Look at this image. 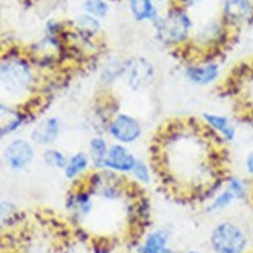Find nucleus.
<instances>
[{"label": "nucleus", "mask_w": 253, "mask_h": 253, "mask_svg": "<svg viewBox=\"0 0 253 253\" xmlns=\"http://www.w3.org/2000/svg\"><path fill=\"white\" fill-rule=\"evenodd\" d=\"M111 140L106 134H93L87 143V154L92 160L93 169H103L104 160L107 157L109 148H111Z\"/></svg>", "instance_id": "4be33fe9"}, {"label": "nucleus", "mask_w": 253, "mask_h": 253, "mask_svg": "<svg viewBox=\"0 0 253 253\" xmlns=\"http://www.w3.org/2000/svg\"><path fill=\"white\" fill-rule=\"evenodd\" d=\"M72 25H73L75 36L84 42H93L101 35V30H103L100 19H96L90 14H85V13L75 16Z\"/></svg>", "instance_id": "6ab92c4d"}, {"label": "nucleus", "mask_w": 253, "mask_h": 253, "mask_svg": "<svg viewBox=\"0 0 253 253\" xmlns=\"http://www.w3.org/2000/svg\"><path fill=\"white\" fill-rule=\"evenodd\" d=\"M182 253H207V252L199 250V249H188V250H183Z\"/></svg>", "instance_id": "7c9ffc66"}, {"label": "nucleus", "mask_w": 253, "mask_h": 253, "mask_svg": "<svg viewBox=\"0 0 253 253\" xmlns=\"http://www.w3.org/2000/svg\"><path fill=\"white\" fill-rule=\"evenodd\" d=\"M36 84V70L30 59L19 54H9L0 62V85L11 98L22 100L30 96Z\"/></svg>", "instance_id": "7ed1b4c3"}, {"label": "nucleus", "mask_w": 253, "mask_h": 253, "mask_svg": "<svg viewBox=\"0 0 253 253\" xmlns=\"http://www.w3.org/2000/svg\"><path fill=\"white\" fill-rule=\"evenodd\" d=\"M64 207L72 221L76 224H81L93 213L95 197L92 196L89 188L84 185V182L73 183L67 196H65Z\"/></svg>", "instance_id": "9b49d317"}, {"label": "nucleus", "mask_w": 253, "mask_h": 253, "mask_svg": "<svg viewBox=\"0 0 253 253\" xmlns=\"http://www.w3.org/2000/svg\"><path fill=\"white\" fill-rule=\"evenodd\" d=\"M221 64L213 58L191 61L183 67V78L196 87H208L216 84L221 78Z\"/></svg>", "instance_id": "f8f14e48"}, {"label": "nucleus", "mask_w": 253, "mask_h": 253, "mask_svg": "<svg viewBox=\"0 0 253 253\" xmlns=\"http://www.w3.org/2000/svg\"><path fill=\"white\" fill-rule=\"evenodd\" d=\"M236 202L235 196L230 193L225 186H222L221 190H219L210 201H207L204 205H202V210L205 214H210V216H214V214H221L224 211H227L228 208H232Z\"/></svg>", "instance_id": "b1692460"}, {"label": "nucleus", "mask_w": 253, "mask_h": 253, "mask_svg": "<svg viewBox=\"0 0 253 253\" xmlns=\"http://www.w3.org/2000/svg\"><path fill=\"white\" fill-rule=\"evenodd\" d=\"M250 241H252V250H253V227L250 230Z\"/></svg>", "instance_id": "473e14b6"}, {"label": "nucleus", "mask_w": 253, "mask_h": 253, "mask_svg": "<svg viewBox=\"0 0 253 253\" xmlns=\"http://www.w3.org/2000/svg\"><path fill=\"white\" fill-rule=\"evenodd\" d=\"M221 19L232 31L253 25V0H224Z\"/></svg>", "instance_id": "4468645a"}, {"label": "nucleus", "mask_w": 253, "mask_h": 253, "mask_svg": "<svg viewBox=\"0 0 253 253\" xmlns=\"http://www.w3.org/2000/svg\"><path fill=\"white\" fill-rule=\"evenodd\" d=\"M42 160L48 168L62 171L65 168V165H67L69 156L62 149L51 146V148H45L42 151Z\"/></svg>", "instance_id": "bb28decb"}, {"label": "nucleus", "mask_w": 253, "mask_h": 253, "mask_svg": "<svg viewBox=\"0 0 253 253\" xmlns=\"http://www.w3.org/2000/svg\"><path fill=\"white\" fill-rule=\"evenodd\" d=\"M244 171L247 174V177L253 180V149L247 152V156L244 159Z\"/></svg>", "instance_id": "c85d7f7f"}, {"label": "nucleus", "mask_w": 253, "mask_h": 253, "mask_svg": "<svg viewBox=\"0 0 253 253\" xmlns=\"http://www.w3.org/2000/svg\"><path fill=\"white\" fill-rule=\"evenodd\" d=\"M38 146L30 138L25 137H14L11 138L3 151H2V162L9 171L22 172L27 171L36 160Z\"/></svg>", "instance_id": "1a4fd4ad"}, {"label": "nucleus", "mask_w": 253, "mask_h": 253, "mask_svg": "<svg viewBox=\"0 0 253 253\" xmlns=\"http://www.w3.org/2000/svg\"><path fill=\"white\" fill-rule=\"evenodd\" d=\"M127 179L134 183L138 190H145L148 186L154 185V182L157 180V172H156V168H154L152 162L140 157Z\"/></svg>", "instance_id": "5701e85b"}, {"label": "nucleus", "mask_w": 253, "mask_h": 253, "mask_svg": "<svg viewBox=\"0 0 253 253\" xmlns=\"http://www.w3.org/2000/svg\"><path fill=\"white\" fill-rule=\"evenodd\" d=\"M157 69L154 62L141 54L127 56L123 59V75L122 81L130 92H145L156 83Z\"/></svg>", "instance_id": "0eeeda50"}, {"label": "nucleus", "mask_w": 253, "mask_h": 253, "mask_svg": "<svg viewBox=\"0 0 253 253\" xmlns=\"http://www.w3.org/2000/svg\"><path fill=\"white\" fill-rule=\"evenodd\" d=\"M62 134V122L59 117H45L38 122L30 130V140L38 148H51Z\"/></svg>", "instance_id": "dca6fc26"}, {"label": "nucleus", "mask_w": 253, "mask_h": 253, "mask_svg": "<svg viewBox=\"0 0 253 253\" xmlns=\"http://www.w3.org/2000/svg\"><path fill=\"white\" fill-rule=\"evenodd\" d=\"M207 244L210 253H249L250 230L233 219H222L210 228Z\"/></svg>", "instance_id": "39448f33"}, {"label": "nucleus", "mask_w": 253, "mask_h": 253, "mask_svg": "<svg viewBox=\"0 0 253 253\" xmlns=\"http://www.w3.org/2000/svg\"><path fill=\"white\" fill-rule=\"evenodd\" d=\"M138 159L140 157L132 151V148L120 145V143H111V148H109L103 169L129 177V174L134 169Z\"/></svg>", "instance_id": "2eb2a0df"}, {"label": "nucleus", "mask_w": 253, "mask_h": 253, "mask_svg": "<svg viewBox=\"0 0 253 253\" xmlns=\"http://www.w3.org/2000/svg\"><path fill=\"white\" fill-rule=\"evenodd\" d=\"M201 125L217 143L222 146L232 145L238 137V129L233 123V120L217 112H202L199 117Z\"/></svg>", "instance_id": "ddd939ff"}, {"label": "nucleus", "mask_w": 253, "mask_h": 253, "mask_svg": "<svg viewBox=\"0 0 253 253\" xmlns=\"http://www.w3.org/2000/svg\"><path fill=\"white\" fill-rule=\"evenodd\" d=\"M174 230L169 225H159L138 236L134 253H180L174 247Z\"/></svg>", "instance_id": "9d476101"}, {"label": "nucleus", "mask_w": 253, "mask_h": 253, "mask_svg": "<svg viewBox=\"0 0 253 253\" xmlns=\"http://www.w3.org/2000/svg\"><path fill=\"white\" fill-rule=\"evenodd\" d=\"M92 171H93L92 160L87 151H76L69 156L67 165L62 169V174L65 180H69L72 183H78L83 182Z\"/></svg>", "instance_id": "a211bd4d"}, {"label": "nucleus", "mask_w": 253, "mask_h": 253, "mask_svg": "<svg viewBox=\"0 0 253 253\" xmlns=\"http://www.w3.org/2000/svg\"><path fill=\"white\" fill-rule=\"evenodd\" d=\"M202 2H204V0H174L172 3L180 5V6H183L185 9H191V8H194V6H197V5H201Z\"/></svg>", "instance_id": "c756f323"}, {"label": "nucleus", "mask_w": 253, "mask_h": 253, "mask_svg": "<svg viewBox=\"0 0 253 253\" xmlns=\"http://www.w3.org/2000/svg\"><path fill=\"white\" fill-rule=\"evenodd\" d=\"M224 186L235 196L236 202H250L253 199V180L241 177L238 174H228L224 179Z\"/></svg>", "instance_id": "412c9836"}, {"label": "nucleus", "mask_w": 253, "mask_h": 253, "mask_svg": "<svg viewBox=\"0 0 253 253\" xmlns=\"http://www.w3.org/2000/svg\"><path fill=\"white\" fill-rule=\"evenodd\" d=\"M132 20L138 24H154L160 16V8L154 0H126Z\"/></svg>", "instance_id": "aec40b11"}, {"label": "nucleus", "mask_w": 253, "mask_h": 253, "mask_svg": "<svg viewBox=\"0 0 253 253\" xmlns=\"http://www.w3.org/2000/svg\"><path fill=\"white\" fill-rule=\"evenodd\" d=\"M122 75H123V59L112 58L101 69V81L106 85H112L118 81H122Z\"/></svg>", "instance_id": "a878e982"}, {"label": "nucleus", "mask_w": 253, "mask_h": 253, "mask_svg": "<svg viewBox=\"0 0 253 253\" xmlns=\"http://www.w3.org/2000/svg\"><path fill=\"white\" fill-rule=\"evenodd\" d=\"M222 148L199 120L175 122L160 130L152 165L168 190L201 204L207 190L227 174Z\"/></svg>", "instance_id": "f257e3e1"}, {"label": "nucleus", "mask_w": 253, "mask_h": 253, "mask_svg": "<svg viewBox=\"0 0 253 253\" xmlns=\"http://www.w3.org/2000/svg\"><path fill=\"white\" fill-rule=\"evenodd\" d=\"M22 219H24V213L14 201L0 199V230H11L17 227Z\"/></svg>", "instance_id": "393cba45"}, {"label": "nucleus", "mask_w": 253, "mask_h": 253, "mask_svg": "<svg viewBox=\"0 0 253 253\" xmlns=\"http://www.w3.org/2000/svg\"><path fill=\"white\" fill-rule=\"evenodd\" d=\"M83 182L95 199L109 204L132 201V193L138 191L127 177L107 169H93Z\"/></svg>", "instance_id": "20e7f679"}, {"label": "nucleus", "mask_w": 253, "mask_h": 253, "mask_svg": "<svg viewBox=\"0 0 253 253\" xmlns=\"http://www.w3.org/2000/svg\"><path fill=\"white\" fill-rule=\"evenodd\" d=\"M233 31L230 30L222 19H210L194 28L190 48L196 50L199 54H213L221 51L232 38Z\"/></svg>", "instance_id": "423d86ee"}, {"label": "nucleus", "mask_w": 253, "mask_h": 253, "mask_svg": "<svg viewBox=\"0 0 253 253\" xmlns=\"http://www.w3.org/2000/svg\"><path fill=\"white\" fill-rule=\"evenodd\" d=\"M83 13L103 20L111 13V3L109 0H83Z\"/></svg>", "instance_id": "cd10ccee"}, {"label": "nucleus", "mask_w": 253, "mask_h": 253, "mask_svg": "<svg viewBox=\"0 0 253 253\" xmlns=\"http://www.w3.org/2000/svg\"><path fill=\"white\" fill-rule=\"evenodd\" d=\"M106 135L112 143H120V145L132 148L145 137V125L135 115L117 111L109 120Z\"/></svg>", "instance_id": "6e6552de"}, {"label": "nucleus", "mask_w": 253, "mask_h": 253, "mask_svg": "<svg viewBox=\"0 0 253 253\" xmlns=\"http://www.w3.org/2000/svg\"><path fill=\"white\" fill-rule=\"evenodd\" d=\"M28 112L17 106L0 103V138L13 137L28 123Z\"/></svg>", "instance_id": "f3484780"}, {"label": "nucleus", "mask_w": 253, "mask_h": 253, "mask_svg": "<svg viewBox=\"0 0 253 253\" xmlns=\"http://www.w3.org/2000/svg\"><path fill=\"white\" fill-rule=\"evenodd\" d=\"M194 20L190 14V9H185L180 5L171 3L160 13L157 20L152 24V33L160 45L169 50H183L190 45Z\"/></svg>", "instance_id": "f03ea898"}, {"label": "nucleus", "mask_w": 253, "mask_h": 253, "mask_svg": "<svg viewBox=\"0 0 253 253\" xmlns=\"http://www.w3.org/2000/svg\"><path fill=\"white\" fill-rule=\"evenodd\" d=\"M154 2H156L157 5H165V3H172L174 0H154Z\"/></svg>", "instance_id": "2f4dec72"}]
</instances>
